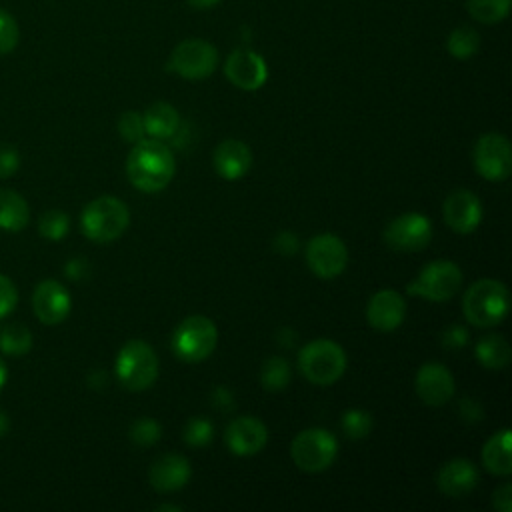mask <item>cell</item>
Here are the masks:
<instances>
[{
	"label": "cell",
	"instance_id": "1",
	"mask_svg": "<svg viewBox=\"0 0 512 512\" xmlns=\"http://www.w3.org/2000/svg\"><path fill=\"white\" fill-rule=\"evenodd\" d=\"M174 172V154L160 140H138L126 158L128 180L140 192H160L170 184Z\"/></svg>",
	"mask_w": 512,
	"mask_h": 512
},
{
	"label": "cell",
	"instance_id": "2",
	"mask_svg": "<svg viewBox=\"0 0 512 512\" xmlns=\"http://www.w3.org/2000/svg\"><path fill=\"white\" fill-rule=\"evenodd\" d=\"M130 224L128 206L114 196H100L88 202L80 216V228L92 242L106 244L120 238Z\"/></svg>",
	"mask_w": 512,
	"mask_h": 512
},
{
	"label": "cell",
	"instance_id": "3",
	"mask_svg": "<svg viewBox=\"0 0 512 512\" xmlns=\"http://www.w3.org/2000/svg\"><path fill=\"white\" fill-rule=\"evenodd\" d=\"M510 308L508 288L492 278L474 282L462 300V312L466 320L480 328H490L500 324Z\"/></svg>",
	"mask_w": 512,
	"mask_h": 512
},
{
	"label": "cell",
	"instance_id": "4",
	"mask_svg": "<svg viewBox=\"0 0 512 512\" xmlns=\"http://www.w3.org/2000/svg\"><path fill=\"white\" fill-rule=\"evenodd\" d=\"M298 368L308 382L316 386H330L344 374L346 354L334 340L318 338L300 350Z\"/></svg>",
	"mask_w": 512,
	"mask_h": 512
},
{
	"label": "cell",
	"instance_id": "5",
	"mask_svg": "<svg viewBox=\"0 0 512 512\" xmlns=\"http://www.w3.org/2000/svg\"><path fill=\"white\" fill-rule=\"evenodd\" d=\"M116 378L128 390H146L158 378V356L144 340H128L116 356Z\"/></svg>",
	"mask_w": 512,
	"mask_h": 512
},
{
	"label": "cell",
	"instance_id": "6",
	"mask_svg": "<svg viewBox=\"0 0 512 512\" xmlns=\"http://www.w3.org/2000/svg\"><path fill=\"white\" fill-rule=\"evenodd\" d=\"M218 342L216 326L210 318L194 314L184 318L172 334V352L184 362H202L208 358Z\"/></svg>",
	"mask_w": 512,
	"mask_h": 512
},
{
	"label": "cell",
	"instance_id": "7",
	"mask_svg": "<svg viewBox=\"0 0 512 512\" xmlns=\"http://www.w3.org/2000/svg\"><path fill=\"white\" fill-rule=\"evenodd\" d=\"M462 286V270L450 260H434L406 286L410 296H420L430 302L450 300Z\"/></svg>",
	"mask_w": 512,
	"mask_h": 512
},
{
	"label": "cell",
	"instance_id": "8",
	"mask_svg": "<svg viewBox=\"0 0 512 512\" xmlns=\"http://www.w3.org/2000/svg\"><path fill=\"white\" fill-rule=\"evenodd\" d=\"M290 454L300 470L322 472L334 462L338 454V442L326 428H308L296 434Z\"/></svg>",
	"mask_w": 512,
	"mask_h": 512
},
{
	"label": "cell",
	"instance_id": "9",
	"mask_svg": "<svg viewBox=\"0 0 512 512\" xmlns=\"http://www.w3.org/2000/svg\"><path fill=\"white\" fill-rule=\"evenodd\" d=\"M218 66L216 48L202 38L182 40L168 58V70L186 78L202 80L208 78Z\"/></svg>",
	"mask_w": 512,
	"mask_h": 512
},
{
	"label": "cell",
	"instance_id": "10",
	"mask_svg": "<svg viewBox=\"0 0 512 512\" xmlns=\"http://www.w3.org/2000/svg\"><path fill=\"white\" fill-rule=\"evenodd\" d=\"M474 168L490 182L506 180L512 172V150L508 138L496 132L480 136L474 146Z\"/></svg>",
	"mask_w": 512,
	"mask_h": 512
},
{
	"label": "cell",
	"instance_id": "11",
	"mask_svg": "<svg viewBox=\"0 0 512 512\" xmlns=\"http://www.w3.org/2000/svg\"><path fill=\"white\" fill-rule=\"evenodd\" d=\"M432 240V224L420 212L396 216L384 230V242L396 252H418Z\"/></svg>",
	"mask_w": 512,
	"mask_h": 512
},
{
	"label": "cell",
	"instance_id": "12",
	"mask_svg": "<svg viewBox=\"0 0 512 512\" xmlns=\"http://www.w3.org/2000/svg\"><path fill=\"white\" fill-rule=\"evenodd\" d=\"M306 262L318 278H336L348 264V248L334 234H318L306 244Z\"/></svg>",
	"mask_w": 512,
	"mask_h": 512
},
{
	"label": "cell",
	"instance_id": "13",
	"mask_svg": "<svg viewBox=\"0 0 512 512\" xmlns=\"http://www.w3.org/2000/svg\"><path fill=\"white\" fill-rule=\"evenodd\" d=\"M226 78L240 90H258L268 78V68L264 58L248 48H236L228 54L224 62Z\"/></svg>",
	"mask_w": 512,
	"mask_h": 512
},
{
	"label": "cell",
	"instance_id": "14",
	"mask_svg": "<svg viewBox=\"0 0 512 512\" xmlns=\"http://www.w3.org/2000/svg\"><path fill=\"white\" fill-rule=\"evenodd\" d=\"M442 216L454 232L470 234L482 222V202L470 190H454L444 200Z\"/></svg>",
	"mask_w": 512,
	"mask_h": 512
},
{
	"label": "cell",
	"instance_id": "15",
	"mask_svg": "<svg viewBox=\"0 0 512 512\" xmlns=\"http://www.w3.org/2000/svg\"><path fill=\"white\" fill-rule=\"evenodd\" d=\"M418 398L428 406H444L454 396V376L438 362H426L414 380Z\"/></svg>",
	"mask_w": 512,
	"mask_h": 512
},
{
	"label": "cell",
	"instance_id": "16",
	"mask_svg": "<svg viewBox=\"0 0 512 512\" xmlns=\"http://www.w3.org/2000/svg\"><path fill=\"white\" fill-rule=\"evenodd\" d=\"M266 440H268V430L254 416L234 418L224 432V442L228 450L236 456L258 454L266 446Z\"/></svg>",
	"mask_w": 512,
	"mask_h": 512
},
{
	"label": "cell",
	"instance_id": "17",
	"mask_svg": "<svg viewBox=\"0 0 512 512\" xmlns=\"http://www.w3.org/2000/svg\"><path fill=\"white\" fill-rule=\"evenodd\" d=\"M70 294L56 280H44L34 288L32 308L40 322L44 324H60L70 314Z\"/></svg>",
	"mask_w": 512,
	"mask_h": 512
},
{
	"label": "cell",
	"instance_id": "18",
	"mask_svg": "<svg viewBox=\"0 0 512 512\" xmlns=\"http://www.w3.org/2000/svg\"><path fill=\"white\" fill-rule=\"evenodd\" d=\"M404 316H406L404 298L400 296V292L390 288L378 290L366 306L368 324L380 332L396 330L404 322Z\"/></svg>",
	"mask_w": 512,
	"mask_h": 512
},
{
	"label": "cell",
	"instance_id": "19",
	"mask_svg": "<svg viewBox=\"0 0 512 512\" xmlns=\"http://www.w3.org/2000/svg\"><path fill=\"white\" fill-rule=\"evenodd\" d=\"M436 484L444 496L462 498L470 494L478 484V470L466 458H454L446 462L436 478Z\"/></svg>",
	"mask_w": 512,
	"mask_h": 512
},
{
	"label": "cell",
	"instance_id": "20",
	"mask_svg": "<svg viewBox=\"0 0 512 512\" xmlns=\"http://www.w3.org/2000/svg\"><path fill=\"white\" fill-rule=\"evenodd\" d=\"M190 464L182 454H164L150 466V484L156 492L180 490L190 480Z\"/></svg>",
	"mask_w": 512,
	"mask_h": 512
},
{
	"label": "cell",
	"instance_id": "21",
	"mask_svg": "<svg viewBox=\"0 0 512 512\" xmlns=\"http://www.w3.org/2000/svg\"><path fill=\"white\" fill-rule=\"evenodd\" d=\"M252 166V152L246 142L228 138L220 142L214 150V168L218 176L224 180H238L242 178Z\"/></svg>",
	"mask_w": 512,
	"mask_h": 512
},
{
	"label": "cell",
	"instance_id": "22",
	"mask_svg": "<svg viewBox=\"0 0 512 512\" xmlns=\"http://www.w3.org/2000/svg\"><path fill=\"white\" fill-rule=\"evenodd\" d=\"M512 436L508 428L492 434L482 448V464L494 476H508L512 472Z\"/></svg>",
	"mask_w": 512,
	"mask_h": 512
},
{
	"label": "cell",
	"instance_id": "23",
	"mask_svg": "<svg viewBox=\"0 0 512 512\" xmlns=\"http://www.w3.org/2000/svg\"><path fill=\"white\" fill-rule=\"evenodd\" d=\"M144 130L146 134H150L156 140H164V138H172L178 128H180V118L174 106H170L168 102H154L144 114Z\"/></svg>",
	"mask_w": 512,
	"mask_h": 512
},
{
	"label": "cell",
	"instance_id": "24",
	"mask_svg": "<svg viewBox=\"0 0 512 512\" xmlns=\"http://www.w3.org/2000/svg\"><path fill=\"white\" fill-rule=\"evenodd\" d=\"M474 356L486 370H502L510 362V346L504 336L486 334L476 342Z\"/></svg>",
	"mask_w": 512,
	"mask_h": 512
},
{
	"label": "cell",
	"instance_id": "25",
	"mask_svg": "<svg viewBox=\"0 0 512 512\" xmlns=\"http://www.w3.org/2000/svg\"><path fill=\"white\" fill-rule=\"evenodd\" d=\"M28 202L14 190H0V228L18 232L28 224Z\"/></svg>",
	"mask_w": 512,
	"mask_h": 512
},
{
	"label": "cell",
	"instance_id": "26",
	"mask_svg": "<svg viewBox=\"0 0 512 512\" xmlns=\"http://www.w3.org/2000/svg\"><path fill=\"white\" fill-rule=\"evenodd\" d=\"M446 48L448 52L458 58V60H468L472 58L478 48H480V36L474 28L470 26H458L450 32L448 40H446Z\"/></svg>",
	"mask_w": 512,
	"mask_h": 512
},
{
	"label": "cell",
	"instance_id": "27",
	"mask_svg": "<svg viewBox=\"0 0 512 512\" xmlns=\"http://www.w3.org/2000/svg\"><path fill=\"white\" fill-rule=\"evenodd\" d=\"M32 348V334L24 324H6L0 330V350L8 356H22Z\"/></svg>",
	"mask_w": 512,
	"mask_h": 512
},
{
	"label": "cell",
	"instance_id": "28",
	"mask_svg": "<svg viewBox=\"0 0 512 512\" xmlns=\"http://www.w3.org/2000/svg\"><path fill=\"white\" fill-rule=\"evenodd\" d=\"M512 0H466V8L476 22L498 24L510 12Z\"/></svg>",
	"mask_w": 512,
	"mask_h": 512
},
{
	"label": "cell",
	"instance_id": "29",
	"mask_svg": "<svg viewBox=\"0 0 512 512\" xmlns=\"http://www.w3.org/2000/svg\"><path fill=\"white\" fill-rule=\"evenodd\" d=\"M262 388L268 392H278L290 382V366L282 356H270L260 370Z\"/></svg>",
	"mask_w": 512,
	"mask_h": 512
},
{
	"label": "cell",
	"instance_id": "30",
	"mask_svg": "<svg viewBox=\"0 0 512 512\" xmlns=\"http://www.w3.org/2000/svg\"><path fill=\"white\" fill-rule=\"evenodd\" d=\"M342 430L348 438L360 440L372 432V416L360 408L346 410L342 414Z\"/></svg>",
	"mask_w": 512,
	"mask_h": 512
},
{
	"label": "cell",
	"instance_id": "31",
	"mask_svg": "<svg viewBox=\"0 0 512 512\" xmlns=\"http://www.w3.org/2000/svg\"><path fill=\"white\" fill-rule=\"evenodd\" d=\"M70 228L68 216L60 210H48L42 214L40 222H38V230L46 240H60L66 236Z\"/></svg>",
	"mask_w": 512,
	"mask_h": 512
},
{
	"label": "cell",
	"instance_id": "32",
	"mask_svg": "<svg viewBox=\"0 0 512 512\" xmlns=\"http://www.w3.org/2000/svg\"><path fill=\"white\" fill-rule=\"evenodd\" d=\"M214 438V426L206 418H190L184 426V442L194 448L210 444Z\"/></svg>",
	"mask_w": 512,
	"mask_h": 512
},
{
	"label": "cell",
	"instance_id": "33",
	"mask_svg": "<svg viewBox=\"0 0 512 512\" xmlns=\"http://www.w3.org/2000/svg\"><path fill=\"white\" fill-rule=\"evenodd\" d=\"M20 42V26L16 18L0 6V56L10 54Z\"/></svg>",
	"mask_w": 512,
	"mask_h": 512
},
{
	"label": "cell",
	"instance_id": "34",
	"mask_svg": "<svg viewBox=\"0 0 512 512\" xmlns=\"http://www.w3.org/2000/svg\"><path fill=\"white\" fill-rule=\"evenodd\" d=\"M162 436V426L154 418H140L130 428V438L138 446H150Z\"/></svg>",
	"mask_w": 512,
	"mask_h": 512
},
{
	"label": "cell",
	"instance_id": "35",
	"mask_svg": "<svg viewBox=\"0 0 512 512\" xmlns=\"http://www.w3.org/2000/svg\"><path fill=\"white\" fill-rule=\"evenodd\" d=\"M118 132L124 140L128 142H138L144 138L146 130H144V120H142V114L136 112V110H128L120 116L118 120Z\"/></svg>",
	"mask_w": 512,
	"mask_h": 512
},
{
	"label": "cell",
	"instance_id": "36",
	"mask_svg": "<svg viewBox=\"0 0 512 512\" xmlns=\"http://www.w3.org/2000/svg\"><path fill=\"white\" fill-rule=\"evenodd\" d=\"M16 302H18V290L14 282L8 276L0 274V318L8 316L14 310Z\"/></svg>",
	"mask_w": 512,
	"mask_h": 512
},
{
	"label": "cell",
	"instance_id": "37",
	"mask_svg": "<svg viewBox=\"0 0 512 512\" xmlns=\"http://www.w3.org/2000/svg\"><path fill=\"white\" fill-rule=\"evenodd\" d=\"M18 160H20L18 152L12 146L2 144L0 146V178H6L10 174H14L16 168H18Z\"/></svg>",
	"mask_w": 512,
	"mask_h": 512
},
{
	"label": "cell",
	"instance_id": "38",
	"mask_svg": "<svg viewBox=\"0 0 512 512\" xmlns=\"http://www.w3.org/2000/svg\"><path fill=\"white\" fill-rule=\"evenodd\" d=\"M468 342V330L464 326H450L444 334H442V344L446 348H462Z\"/></svg>",
	"mask_w": 512,
	"mask_h": 512
},
{
	"label": "cell",
	"instance_id": "39",
	"mask_svg": "<svg viewBox=\"0 0 512 512\" xmlns=\"http://www.w3.org/2000/svg\"><path fill=\"white\" fill-rule=\"evenodd\" d=\"M274 250L276 252H280L282 256H292V254H296V250H298V238H296V234H292V232H280L276 238H274Z\"/></svg>",
	"mask_w": 512,
	"mask_h": 512
},
{
	"label": "cell",
	"instance_id": "40",
	"mask_svg": "<svg viewBox=\"0 0 512 512\" xmlns=\"http://www.w3.org/2000/svg\"><path fill=\"white\" fill-rule=\"evenodd\" d=\"M492 506L500 512H510L512 510V486L510 482H504L498 486L492 494Z\"/></svg>",
	"mask_w": 512,
	"mask_h": 512
},
{
	"label": "cell",
	"instance_id": "41",
	"mask_svg": "<svg viewBox=\"0 0 512 512\" xmlns=\"http://www.w3.org/2000/svg\"><path fill=\"white\" fill-rule=\"evenodd\" d=\"M88 274V262L84 258H74L66 264V276L72 280H80Z\"/></svg>",
	"mask_w": 512,
	"mask_h": 512
},
{
	"label": "cell",
	"instance_id": "42",
	"mask_svg": "<svg viewBox=\"0 0 512 512\" xmlns=\"http://www.w3.org/2000/svg\"><path fill=\"white\" fill-rule=\"evenodd\" d=\"M212 400H214V404H216L220 410H230V408H232V394H230V390H226V388H222V386L214 390Z\"/></svg>",
	"mask_w": 512,
	"mask_h": 512
},
{
	"label": "cell",
	"instance_id": "43",
	"mask_svg": "<svg viewBox=\"0 0 512 512\" xmlns=\"http://www.w3.org/2000/svg\"><path fill=\"white\" fill-rule=\"evenodd\" d=\"M462 414L464 416H474V420H478V418H482V408L476 402H472L470 398H466L462 402Z\"/></svg>",
	"mask_w": 512,
	"mask_h": 512
},
{
	"label": "cell",
	"instance_id": "44",
	"mask_svg": "<svg viewBox=\"0 0 512 512\" xmlns=\"http://www.w3.org/2000/svg\"><path fill=\"white\" fill-rule=\"evenodd\" d=\"M192 8H196V10H208V8H212V6H216L220 0H186Z\"/></svg>",
	"mask_w": 512,
	"mask_h": 512
},
{
	"label": "cell",
	"instance_id": "45",
	"mask_svg": "<svg viewBox=\"0 0 512 512\" xmlns=\"http://www.w3.org/2000/svg\"><path fill=\"white\" fill-rule=\"evenodd\" d=\"M8 426H10V422H8V416L0 410V436L8 430Z\"/></svg>",
	"mask_w": 512,
	"mask_h": 512
},
{
	"label": "cell",
	"instance_id": "46",
	"mask_svg": "<svg viewBox=\"0 0 512 512\" xmlns=\"http://www.w3.org/2000/svg\"><path fill=\"white\" fill-rule=\"evenodd\" d=\"M6 376H8L6 366H4V362L0 360V388H2V386H4V382H6Z\"/></svg>",
	"mask_w": 512,
	"mask_h": 512
},
{
	"label": "cell",
	"instance_id": "47",
	"mask_svg": "<svg viewBox=\"0 0 512 512\" xmlns=\"http://www.w3.org/2000/svg\"><path fill=\"white\" fill-rule=\"evenodd\" d=\"M156 510H180V506H176V504H160Z\"/></svg>",
	"mask_w": 512,
	"mask_h": 512
}]
</instances>
